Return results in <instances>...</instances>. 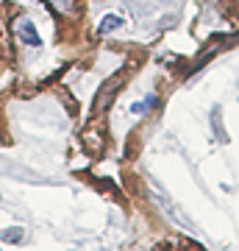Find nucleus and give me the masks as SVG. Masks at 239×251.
I'll list each match as a JSON object with an SVG mask.
<instances>
[{"label":"nucleus","mask_w":239,"mask_h":251,"mask_svg":"<svg viewBox=\"0 0 239 251\" xmlns=\"http://www.w3.org/2000/svg\"><path fill=\"white\" fill-rule=\"evenodd\" d=\"M123 87V78H109L98 92V100H95V112H106L111 106V100H114V92Z\"/></svg>","instance_id":"obj_1"},{"label":"nucleus","mask_w":239,"mask_h":251,"mask_svg":"<svg viewBox=\"0 0 239 251\" xmlns=\"http://www.w3.org/2000/svg\"><path fill=\"white\" fill-rule=\"evenodd\" d=\"M14 31H17V36L22 39V42H28V45H39V42H42V39H39V34H36L34 23H31V20H25V17H20L17 23H14Z\"/></svg>","instance_id":"obj_2"},{"label":"nucleus","mask_w":239,"mask_h":251,"mask_svg":"<svg viewBox=\"0 0 239 251\" xmlns=\"http://www.w3.org/2000/svg\"><path fill=\"white\" fill-rule=\"evenodd\" d=\"M117 28H123V17H117V14H106V17L100 20L98 31H100V34H111V31H117Z\"/></svg>","instance_id":"obj_3"},{"label":"nucleus","mask_w":239,"mask_h":251,"mask_svg":"<svg viewBox=\"0 0 239 251\" xmlns=\"http://www.w3.org/2000/svg\"><path fill=\"white\" fill-rule=\"evenodd\" d=\"M22 237H25V232H22L20 226H11V229H3V232H0V240L3 243H20Z\"/></svg>","instance_id":"obj_4"},{"label":"nucleus","mask_w":239,"mask_h":251,"mask_svg":"<svg viewBox=\"0 0 239 251\" xmlns=\"http://www.w3.org/2000/svg\"><path fill=\"white\" fill-rule=\"evenodd\" d=\"M0 201H3V198H0Z\"/></svg>","instance_id":"obj_5"}]
</instances>
